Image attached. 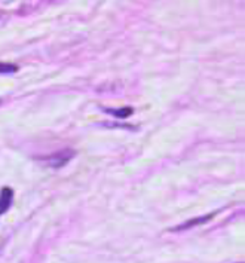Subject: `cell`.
Returning a JSON list of instances; mask_svg holds the SVG:
<instances>
[{
  "instance_id": "obj_1",
  "label": "cell",
  "mask_w": 245,
  "mask_h": 263,
  "mask_svg": "<svg viewBox=\"0 0 245 263\" xmlns=\"http://www.w3.org/2000/svg\"><path fill=\"white\" fill-rule=\"evenodd\" d=\"M75 156V152L70 150V149H66V150H61V152H57L51 156H48V165L58 170V168H63L66 164L70 162V159Z\"/></svg>"
},
{
  "instance_id": "obj_2",
  "label": "cell",
  "mask_w": 245,
  "mask_h": 263,
  "mask_svg": "<svg viewBox=\"0 0 245 263\" xmlns=\"http://www.w3.org/2000/svg\"><path fill=\"white\" fill-rule=\"evenodd\" d=\"M11 202H12V189L3 187L2 192H0V214L8 211V208L11 207Z\"/></svg>"
},
{
  "instance_id": "obj_3",
  "label": "cell",
  "mask_w": 245,
  "mask_h": 263,
  "mask_svg": "<svg viewBox=\"0 0 245 263\" xmlns=\"http://www.w3.org/2000/svg\"><path fill=\"white\" fill-rule=\"evenodd\" d=\"M214 216H215V214H212V213H211V214H208V216H205V217H199V219H193V220H189V221H186V223H183V224L177 226V227H175V230H181V229L193 227L195 224H199V223H205V221L211 220Z\"/></svg>"
},
{
  "instance_id": "obj_4",
  "label": "cell",
  "mask_w": 245,
  "mask_h": 263,
  "mask_svg": "<svg viewBox=\"0 0 245 263\" xmlns=\"http://www.w3.org/2000/svg\"><path fill=\"white\" fill-rule=\"evenodd\" d=\"M106 112H109V113H112V115H115V116H118V118H128L129 115H132V109H131V107H123V109H109V110H106Z\"/></svg>"
},
{
  "instance_id": "obj_5",
  "label": "cell",
  "mask_w": 245,
  "mask_h": 263,
  "mask_svg": "<svg viewBox=\"0 0 245 263\" xmlns=\"http://www.w3.org/2000/svg\"><path fill=\"white\" fill-rule=\"evenodd\" d=\"M18 70L17 66L8 64V63H0V75H9V73H15Z\"/></svg>"
}]
</instances>
